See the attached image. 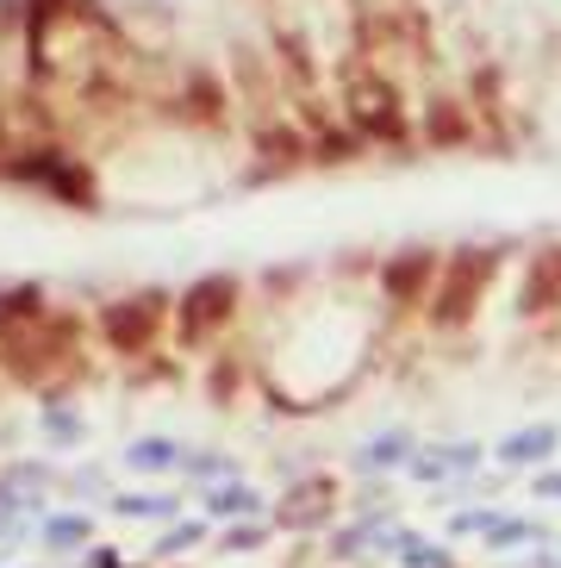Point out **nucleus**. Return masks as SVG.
<instances>
[{
	"instance_id": "nucleus-1",
	"label": "nucleus",
	"mask_w": 561,
	"mask_h": 568,
	"mask_svg": "<svg viewBox=\"0 0 561 568\" xmlns=\"http://www.w3.org/2000/svg\"><path fill=\"white\" fill-rule=\"evenodd\" d=\"M493 268H499L493 251H462V256H449L443 275H437V294H430V325H443V332L468 325V318H475V306L487 301V282H493Z\"/></svg>"
},
{
	"instance_id": "nucleus-2",
	"label": "nucleus",
	"mask_w": 561,
	"mask_h": 568,
	"mask_svg": "<svg viewBox=\"0 0 561 568\" xmlns=\"http://www.w3.org/2000/svg\"><path fill=\"white\" fill-rule=\"evenodd\" d=\"M163 318H169L163 294H125V301L100 306V337H106L113 356H144L163 332Z\"/></svg>"
},
{
	"instance_id": "nucleus-3",
	"label": "nucleus",
	"mask_w": 561,
	"mask_h": 568,
	"mask_svg": "<svg viewBox=\"0 0 561 568\" xmlns=\"http://www.w3.org/2000/svg\"><path fill=\"white\" fill-rule=\"evenodd\" d=\"M237 294L244 287L232 282V275H206V282H194L182 294V306H175V332H182V344H206L213 332H225L237 318Z\"/></svg>"
},
{
	"instance_id": "nucleus-4",
	"label": "nucleus",
	"mask_w": 561,
	"mask_h": 568,
	"mask_svg": "<svg viewBox=\"0 0 561 568\" xmlns=\"http://www.w3.org/2000/svg\"><path fill=\"white\" fill-rule=\"evenodd\" d=\"M518 306H524L530 318L561 313V244H549V251L530 256V275H524V294H518Z\"/></svg>"
},
{
	"instance_id": "nucleus-5",
	"label": "nucleus",
	"mask_w": 561,
	"mask_h": 568,
	"mask_svg": "<svg viewBox=\"0 0 561 568\" xmlns=\"http://www.w3.org/2000/svg\"><path fill=\"white\" fill-rule=\"evenodd\" d=\"M19 175H26V182H38V187H57L63 201H88V175L69 163V156H57V151H38L32 163L19 169Z\"/></svg>"
},
{
	"instance_id": "nucleus-6",
	"label": "nucleus",
	"mask_w": 561,
	"mask_h": 568,
	"mask_svg": "<svg viewBox=\"0 0 561 568\" xmlns=\"http://www.w3.org/2000/svg\"><path fill=\"white\" fill-rule=\"evenodd\" d=\"M337 506V487L318 475V481H299L294 494H287V506H280V525H318V518Z\"/></svg>"
},
{
	"instance_id": "nucleus-7",
	"label": "nucleus",
	"mask_w": 561,
	"mask_h": 568,
	"mask_svg": "<svg viewBox=\"0 0 561 568\" xmlns=\"http://www.w3.org/2000/svg\"><path fill=\"white\" fill-rule=\"evenodd\" d=\"M430 275H437L430 251H412L406 263H394V268H387V294H394V301H418V294L430 287Z\"/></svg>"
},
{
	"instance_id": "nucleus-8",
	"label": "nucleus",
	"mask_w": 561,
	"mask_h": 568,
	"mask_svg": "<svg viewBox=\"0 0 561 568\" xmlns=\"http://www.w3.org/2000/svg\"><path fill=\"white\" fill-rule=\"evenodd\" d=\"M32 318H44V287H7L0 294V337L32 325Z\"/></svg>"
},
{
	"instance_id": "nucleus-9",
	"label": "nucleus",
	"mask_w": 561,
	"mask_h": 568,
	"mask_svg": "<svg viewBox=\"0 0 561 568\" xmlns=\"http://www.w3.org/2000/svg\"><path fill=\"white\" fill-rule=\"evenodd\" d=\"M356 119L368 132H399V113H394V88H356Z\"/></svg>"
},
{
	"instance_id": "nucleus-10",
	"label": "nucleus",
	"mask_w": 561,
	"mask_h": 568,
	"mask_svg": "<svg viewBox=\"0 0 561 568\" xmlns=\"http://www.w3.org/2000/svg\"><path fill=\"white\" fill-rule=\"evenodd\" d=\"M555 450V425H537V432H518V437H506V463L512 468H524V463H543V456Z\"/></svg>"
},
{
	"instance_id": "nucleus-11",
	"label": "nucleus",
	"mask_w": 561,
	"mask_h": 568,
	"mask_svg": "<svg viewBox=\"0 0 561 568\" xmlns=\"http://www.w3.org/2000/svg\"><path fill=\"white\" fill-rule=\"evenodd\" d=\"M125 456H132V468H150V475H156V468H169V463H175L182 450H175L169 437H137V444H132Z\"/></svg>"
},
{
	"instance_id": "nucleus-12",
	"label": "nucleus",
	"mask_w": 561,
	"mask_h": 568,
	"mask_svg": "<svg viewBox=\"0 0 561 568\" xmlns=\"http://www.w3.org/2000/svg\"><path fill=\"white\" fill-rule=\"evenodd\" d=\"M206 506H213V518H244V513H256V494L249 487H218Z\"/></svg>"
},
{
	"instance_id": "nucleus-13",
	"label": "nucleus",
	"mask_w": 561,
	"mask_h": 568,
	"mask_svg": "<svg viewBox=\"0 0 561 568\" xmlns=\"http://www.w3.org/2000/svg\"><path fill=\"white\" fill-rule=\"evenodd\" d=\"M119 513L125 518H163V513H175V500H156V494H125V500H119Z\"/></svg>"
},
{
	"instance_id": "nucleus-14",
	"label": "nucleus",
	"mask_w": 561,
	"mask_h": 568,
	"mask_svg": "<svg viewBox=\"0 0 561 568\" xmlns=\"http://www.w3.org/2000/svg\"><path fill=\"white\" fill-rule=\"evenodd\" d=\"M50 544H57V550H69V544H88V518H50Z\"/></svg>"
},
{
	"instance_id": "nucleus-15",
	"label": "nucleus",
	"mask_w": 561,
	"mask_h": 568,
	"mask_svg": "<svg viewBox=\"0 0 561 568\" xmlns=\"http://www.w3.org/2000/svg\"><path fill=\"white\" fill-rule=\"evenodd\" d=\"M399 450H406V437H380V444H368V463H399Z\"/></svg>"
}]
</instances>
